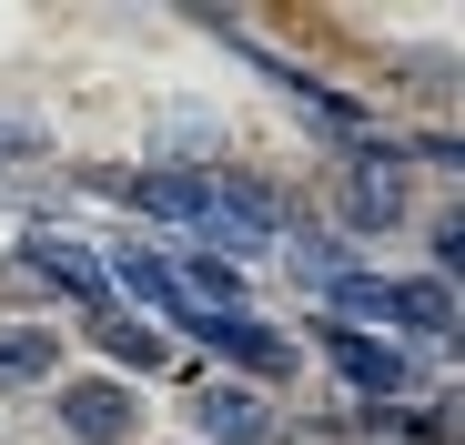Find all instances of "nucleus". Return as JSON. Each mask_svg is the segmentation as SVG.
Wrapping results in <instances>:
<instances>
[{
    "instance_id": "9",
    "label": "nucleus",
    "mask_w": 465,
    "mask_h": 445,
    "mask_svg": "<svg viewBox=\"0 0 465 445\" xmlns=\"http://www.w3.org/2000/svg\"><path fill=\"white\" fill-rule=\"evenodd\" d=\"M122 293H132V304H152V314H193V293L163 273V263H142V253H122V273H112Z\"/></svg>"
},
{
    "instance_id": "1",
    "label": "nucleus",
    "mask_w": 465,
    "mask_h": 445,
    "mask_svg": "<svg viewBox=\"0 0 465 445\" xmlns=\"http://www.w3.org/2000/svg\"><path fill=\"white\" fill-rule=\"evenodd\" d=\"M21 273H31V283H61L71 304H92V314H112V273L71 243V233H31V243H21Z\"/></svg>"
},
{
    "instance_id": "11",
    "label": "nucleus",
    "mask_w": 465,
    "mask_h": 445,
    "mask_svg": "<svg viewBox=\"0 0 465 445\" xmlns=\"http://www.w3.org/2000/svg\"><path fill=\"white\" fill-rule=\"evenodd\" d=\"M173 283H193L203 304H223V314H232V293H243V273H232L223 253H183V273H173Z\"/></svg>"
},
{
    "instance_id": "10",
    "label": "nucleus",
    "mask_w": 465,
    "mask_h": 445,
    "mask_svg": "<svg viewBox=\"0 0 465 445\" xmlns=\"http://www.w3.org/2000/svg\"><path fill=\"white\" fill-rule=\"evenodd\" d=\"M395 324H415V334H455V293H445V283H395Z\"/></svg>"
},
{
    "instance_id": "8",
    "label": "nucleus",
    "mask_w": 465,
    "mask_h": 445,
    "mask_svg": "<svg viewBox=\"0 0 465 445\" xmlns=\"http://www.w3.org/2000/svg\"><path fill=\"white\" fill-rule=\"evenodd\" d=\"M92 344H102L112 364H142V375L163 364V334H152L142 314H92Z\"/></svg>"
},
{
    "instance_id": "7",
    "label": "nucleus",
    "mask_w": 465,
    "mask_h": 445,
    "mask_svg": "<svg viewBox=\"0 0 465 445\" xmlns=\"http://www.w3.org/2000/svg\"><path fill=\"white\" fill-rule=\"evenodd\" d=\"M41 375H61V334L0 324V385H41Z\"/></svg>"
},
{
    "instance_id": "6",
    "label": "nucleus",
    "mask_w": 465,
    "mask_h": 445,
    "mask_svg": "<svg viewBox=\"0 0 465 445\" xmlns=\"http://www.w3.org/2000/svg\"><path fill=\"white\" fill-rule=\"evenodd\" d=\"M193 324H203V344H213V354L253 364V375H283V364H293V354L273 344V324H253V314H193Z\"/></svg>"
},
{
    "instance_id": "12",
    "label": "nucleus",
    "mask_w": 465,
    "mask_h": 445,
    "mask_svg": "<svg viewBox=\"0 0 465 445\" xmlns=\"http://www.w3.org/2000/svg\"><path fill=\"white\" fill-rule=\"evenodd\" d=\"M334 304H344V314H384V324H395V283H384V273H334Z\"/></svg>"
},
{
    "instance_id": "2",
    "label": "nucleus",
    "mask_w": 465,
    "mask_h": 445,
    "mask_svg": "<svg viewBox=\"0 0 465 445\" xmlns=\"http://www.w3.org/2000/svg\"><path fill=\"white\" fill-rule=\"evenodd\" d=\"M61 425L82 435V445H122V435H132V385H112V375H71V385H61Z\"/></svg>"
},
{
    "instance_id": "4",
    "label": "nucleus",
    "mask_w": 465,
    "mask_h": 445,
    "mask_svg": "<svg viewBox=\"0 0 465 445\" xmlns=\"http://www.w3.org/2000/svg\"><path fill=\"white\" fill-rule=\"evenodd\" d=\"M193 415H203V435H213V445H283V435H273V415H263L243 385H203V395H193Z\"/></svg>"
},
{
    "instance_id": "5",
    "label": "nucleus",
    "mask_w": 465,
    "mask_h": 445,
    "mask_svg": "<svg viewBox=\"0 0 465 445\" xmlns=\"http://www.w3.org/2000/svg\"><path fill=\"white\" fill-rule=\"evenodd\" d=\"M314 334H324V354L344 364L364 395H395V385H405V354H395V344H374V334H354V324H314Z\"/></svg>"
},
{
    "instance_id": "3",
    "label": "nucleus",
    "mask_w": 465,
    "mask_h": 445,
    "mask_svg": "<svg viewBox=\"0 0 465 445\" xmlns=\"http://www.w3.org/2000/svg\"><path fill=\"white\" fill-rule=\"evenodd\" d=\"M122 203H142V213H163V222H203L213 213V193H203V173H102Z\"/></svg>"
}]
</instances>
